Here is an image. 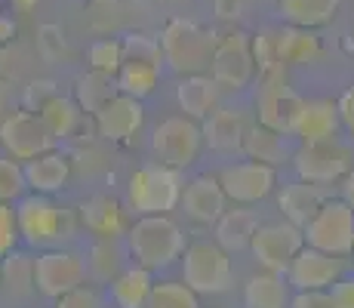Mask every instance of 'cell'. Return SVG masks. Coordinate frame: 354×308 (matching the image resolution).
<instances>
[{
  "label": "cell",
  "mask_w": 354,
  "mask_h": 308,
  "mask_svg": "<svg viewBox=\"0 0 354 308\" xmlns=\"http://www.w3.org/2000/svg\"><path fill=\"white\" fill-rule=\"evenodd\" d=\"M127 253L148 271H167L185 253V231L173 216H139L127 228Z\"/></svg>",
  "instance_id": "obj_1"
},
{
  "label": "cell",
  "mask_w": 354,
  "mask_h": 308,
  "mask_svg": "<svg viewBox=\"0 0 354 308\" xmlns=\"http://www.w3.org/2000/svg\"><path fill=\"white\" fill-rule=\"evenodd\" d=\"M19 235L31 250H53L77 237V216L71 207L46 194H25L16 203Z\"/></svg>",
  "instance_id": "obj_2"
},
{
  "label": "cell",
  "mask_w": 354,
  "mask_h": 308,
  "mask_svg": "<svg viewBox=\"0 0 354 308\" xmlns=\"http://www.w3.org/2000/svg\"><path fill=\"white\" fill-rule=\"evenodd\" d=\"M185 194V182H182V170L163 167L151 161L142 163L127 185V201L139 216H169Z\"/></svg>",
  "instance_id": "obj_3"
},
{
  "label": "cell",
  "mask_w": 354,
  "mask_h": 308,
  "mask_svg": "<svg viewBox=\"0 0 354 308\" xmlns=\"http://www.w3.org/2000/svg\"><path fill=\"white\" fill-rule=\"evenodd\" d=\"M219 40L213 37L207 28H201L192 19H169L160 31V50L163 62L179 74H203V68H209Z\"/></svg>",
  "instance_id": "obj_4"
},
{
  "label": "cell",
  "mask_w": 354,
  "mask_h": 308,
  "mask_svg": "<svg viewBox=\"0 0 354 308\" xmlns=\"http://www.w3.org/2000/svg\"><path fill=\"white\" fill-rule=\"evenodd\" d=\"M302 108H305V99L287 87V80H283V65L259 71L256 114H259L262 127L274 129V133H281V136H296Z\"/></svg>",
  "instance_id": "obj_5"
},
{
  "label": "cell",
  "mask_w": 354,
  "mask_h": 308,
  "mask_svg": "<svg viewBox=\"0 0 354 308\" xmlns=\"http://www.w3.org/2000/svg\"><path fill=\"white\" fill-rule=\"evenodd\" d=\"M182 280L197 296H216L231 287V253L216 241H192L182 253Z\"/></svg>",
  "instance_id": "obj_6"
},
{
  "label": "cell",
  "mask_w": 354,
  "mask_h": 308,
  "mask_svg": "<svg viewBox=\"0 0 354 308\" xmlns=\"http://www.w3.org/2000/svg\"><path fill=\"white\" fill-rule=\"evenodd\" d=\"M305 246L324 250L330 256H351L354 250V210L342 197H326L324 207L302 228Z\"/></svg>",
  "instance_id": "obj_7"
},
{
  "label": "cell",
  "mask_w": 354,
  "mask_h": 308,
  "mask_svg": "<svg viewBox=\"0 0 354 308\" xmlns=\"http://www.w3.org/2000/svg\"><path fill=\"white\" fill-rule=\"evenodd\" d=\"M56 136L50 133L46 120L37 111L28 108H16V111L0 118V145H3L6 157L12 161H34V157L56 152Z\"/></svg>",
  "instance_id": "obj_8"
},
{
  "label": "cell",
  "mask_w": 354,
  "mask_h": 308,
  "mask_svg": "<svg viewBox=\"0 0 354 308\" xmlns=\"http://www.w3.org/2000/svg\"><path fill=\"white\" fill-rule=\"evenodd\" d=\"M203 148V129L201 120H192L185 114H173L163 118L151 133V154L163 167L185 170L197 161Z\"/></svg>",
  "instance_id": "obj_9"
},
{
  "label": "cell",
  "mask_w": 354,
  "mask_h": 308,
  "mask_svg": "<svg viewBox=\"0 0 354 308\" xmlns=\"http://www.w3.org/2000/svg\"><path fill=\"white\" fill-rule=\"evenodd\" d=\"M86 256L68 250V246H53L40 250L34 256V287L46 299H62L65 293L77 290L86 284Z\"/></svg>",
  "instance_id": "obj_10"
},
{
  "label": "cell",
  "mask_w": 354,
  "mask_h": 308,
  "mask_svg": "<svg viewBox=\"0 0 354 308\" xmlns=\"http://www.w3.org/2000/svg\"><path fill=\"white\" fill-rule=\"evenodd\" d=\"M209 78L216 80L219 87L225 90H247L256 78V53H253V40L247 34L234 31V34H225V37L216 44V53H213V62H209Z\"/></svg>",
  "instance_id": "obj_11"
},
{
  "label": "cell",
  "mask_w": 354,
  "mask_h": 308,
  "mask_svg": "<svg viewBox=\"0 0 354 308\" xmlns=\"http://www.w3.org/2000/svg\"><path fill=\"white\" fill-rule=\"evenodd\" d=\"M219 185L225 191V197L237 207H250V203H259L274 191L277 185V170L268 167V163L250 161V157H241V161L228 163V167L219 170Z\"/></svg>",
  "instance_id": "obj_12"
},
{
  "label": "cell",
  "mask_w": 354,
  "mask_h": 308,
  "mask_svg": "<svg viewBox=\"0 0 354 308\" xmlns=\"http://www.w3.org/2000/svg\"><path fill=\"white\" fill-rule=\"evenodd\" d=\"M305 246L302 228H296L292 222H268L259 225L250 253H253L256 265L262 271H274V275H287L290 262L299 256V250Z\"/></svg>",
  "instance_id": "obj_13"
},
{
  "label": "cell",
  "mask_w": 354,
  "mask_h": 308,
  "mask_svg": "<svg viewBox=\"0 0 354 308\" xmlns=\"http://www.w3.org/2000/svg\"><path fill=\"white\" fill-rule=\"evenodd\" d=\"M292 170L302 182H315L330 188L333 182L345 179L351 170V154L336 142H315V145H299L292 152Z\"/></svg>",
  "instance_id": "obj_14"
},
{
  "label": "cell",
  "mask_w": 354,
  "mask_h": 308,
  "mask_svg": "<svg viewBox=\"0 0 354 308\" xmlns=\"http://www.w3.org/2000/svg\"><path fill=\"white\" fill-rule=\"evenodd\" d=\"M345 275L342 256H330L315 246H302L287 269V284L296 293H326Z\"/></svg>",
  "instance_id": "obj_15"
},
{
  "label": "cell",
  "mask_w": 354,
  "mask_h": 308,
  "mask_svg": "<svg viewBox=\"0 0 354 308\" xmlns=\"http://www.w3.org/2000/svg\"><path fill=\"white\" fill-rule=\"evenodd\" d=\"M203 129V145L216 154H243V145H247L250 136V123L243 118L241 108H216L207 120H201Z\"/></svg>",
  "instance_id": "obj_16"
},
{
  "label": "cell",
  "mask_w": 354,
  "mask_h": 308,
  "mask_svg": "<svg viewBox=\"0 0 354 308\" xmlns=\"http://www.w3.org/2000/svg\"><path fill=\"white\" fill-rule=\"evenodd\" d=\"M93 120H96V129L102 139L114 142V145H124V142H129L142 129V123H145V108H142V102L133 99V96L118 93Z\"/></svg>",
  "instance_id": "obj_17"
},
{
  "label": "cell",
  "mask_w": 354,
  "mask_h": 308,
  "mask_svg": "<svg viewBox=\"0 0 354 308\" xmlns=\"http://www.w3.org/2000/svg\"><path fill=\"white\" fill-rule=\"evenodd\" d=\"M80 222L96 241H120L127 237V216L111 194H93L80 207Z\"/></svg>",
  "instance_id": "obj_18"
},
{
  "label": "cell",
  "mask_w": 354,
  "mask_h": 308,
  "mask_svg": "<svg viewBox=\"0 0 354 308\" xmlns=\"http://www.w3.org/2000/svg\"><path fill=\"white\" fill-rule=\"evenodd\" d=\"M182 207H185L188 219L201 225H216L222 219L228 207V197L222 191V185L216 176H197L185 185V194H182Z\"/></svg>",
  "instance_id": "obj_19"
},
{
  "label": "cell",
  "mask_w": 354,
  "mask_h": 308,
  "mask_svg": "<svg viewBox=\"0 0 354 308\" xmlns=\"http://www.w3.org/2000/svg\"><path fill=\"white\" fill-rule=\"evenodd\" d=\"M342 133V120H339V108L333 99H308L302 108V118L296 127V139L302 145H315V142H336Z\"/></svg>",
  "instance_id": "obj_20"
},
{
  "label": "cell",
  "mask_w": 354,
  "mask_h": 308,
  "mask_svg": "<svg viewBox=\"0 0 354 308\" xmlns=\"http://www.w3.org/2000/svg\"><path fill=\"white\" fill-rule=\"evenodd\" d=\"M71 179V161L62 152H46L25 163V182L31 194H59Z\"/></svg>",
  "instance_id": "obj_21"
},
{
  "label": "cell",
  "mask_w": 354,
  "mask_h": 308,
  "mask_svg": "<svg viewBox=\"0 0 354 308\" xmlns=\"http://www.w3.org/2000/svg\"><path fill=\"white\" fill-rule=\"evenodd\" d=\"M326 197H330V191H326L324 185L296 179V182L283 185L281 197H277V207H281V213L287 216V222H292L296 228H305L308 219L324 207Z\"/></svg>",
  "instance_id": "obj_22"
},
{
  "label": "cell",
  "mask_w": 354,
  "mask_h": 308,
  "mask_svg": "<svg viewBox=\"0 0 354 308\" xmlns=\"http://www.w3.org/2000/svg\"><path fill=\"white\" fill-rule=\"evenodd\" d=\"M151 290H154V271L142 269V265H129L105 287V296L108 305L114 308H148Z\"/></svg>",
  "instance_id": "obj_23"
},
{
  "label": "cell",
  "mask_w": 354,
  "mask_h": 308,
  "mask_svg": "<svg viewBox=\"0 0 354 308\" xmlns=\"http://www.w3.org/2000/svg\"><path fill=\"white\" fill-rule=\"evenodd\" d=\"M176 99H179V108L185 118L207 120L219 108V84L209 74H188L176 87Z\"/></svg>",
  "instance_id": "obj_24"
},
{
  "label": "cell",
  "mask_w": 354,
  "mask_h": 308,
  "mask_svg": "<svg viewBox=\"0 0 354 308\" xmlns=\"http://www.w3.org/2000/svg\"><path fill=\"white\" fill-rule=\"evenodd\" d=\"M339 3L342 0H277V12L281 19L292 28H321V25H330L339 12Z\"/></svg>",
  "instance_id": "obj_25"
},
{
  "label": "cell",
  "mask_w": 354,
  "mask_h": 308,
  "mask_svg": "<svg viewBox=\"0 0 354 308\" xmlns=\"http://www.w3.org/2000/svg\"><path fill=\"white\" fill-rule=\"evenodd\" d=\"M259 216L253 210H225L222 219L216 222V244L225 246L228 253H241V250H250V244H253L256 231H259Z\"/></svg>",
  "instance_id": "obj_26"
},
{
  "label": "cell",
  "mask_w": 354,
  "mask_h": 308,
  "mask_svg": "<svg viewBox=\"0 0 354 308\" xmlns=\"http://www.w3.org/2000/svg\"><path fill=\"white\" fill-rule=\"evenodd\" d=\"M243 154H247L250 161L268 163V167L277 170L283 161H292V154H290V136H281V133H274V129L256 123V127H250Z\"/></svg>",
  "instance_id": "obj_27"
},
{
  "label": "cell",
  "mask_w": 354,
  "mask_h": 308,
  "mask_svg": "<svg viewBox=\"0 0 354 308\" xmlns=\"http://www.w3.org/2000/svg\"><path fill=\"white\" fill-rule=\"evenodd\" d=\"M287 280L274 271H259L243 284V305L247 308H290Z\"/></svg>",
  "instance_id": "obj_28"
},
{
  "label": "cell",
  "mask_w": 354,
  "mask_h": 308,
  "mask_svg": "<svg viewBox=\"0 0 354 308\" xmlns=\"http://www.w3.org/2000/svg\"><path fill=\"white\" fill-rule=\"evenodd\" d=\"M118 93H120L118 90V78L102 74V71H90V74H84V78H77V87H74V102L80 105V111H84V114H93V118H96V114Z\"/></svg>",
  "instance_id": "obj_29"
},
{
  "label": "cell",
  "mask_w": 354,
  "mask_h": 308,
  "mask_svg": "<svg viewBox=\"0 0 354 308\" xmlns=\"http://www.w3.org/2000/svg\"><path fill=\"white\" fill-rule=\"evenodd\" d=\"M274 53L281 65H299V62H311L321 56V40L308 28H283L274 34Z\"/></svg>",
  "instance_id": "obj_30"
},
{
  "label": "cell",
  "mask_w": 354,
  "mask_h": 308,
  "mask_svg": "<svg viewBox=\"0 0 354 308\" xmlns=\"http://www.w3.org/2000/svg\"><path fill=\"white\" fill-rule=\"evenodd\" d=\"M40 118L46 120L50 133L62 142V139H71V136L77 133L80 120H84V111H80V105L74 102V96L59 93V96H53L44 108H40Z\"/></svg>",
  "instance_id": "obj_31"
},
{
  "label": "cell",
  "mask_w": 354,
  "mask_h": 308,
  "mask_svg": "<svg viewBox=\"0 0 354 308\" xmlns=\"http://www.w3.org/2000/svg\"><path fill=\"white\" fill-rule=\"evenodd\" d=\"M124 256H129L127 244L120 246L118 241H96L90 246V253H86V271H90L93 280L108 287L124 271Z\"/></svg>",
  "instance_id": "obj_32"
},
{
  "label": "cell",
  "mask_w": 354,
  "mask_h": 308,
  "mask_svg": "<svg viewBox=\"0 0 354 308\" xmlns=\"http://www.w3.org/2000/svg\"><path fill=\"white\" fill-rule=\"evenodd\" d=\"M163 65H148V62H124V68L118 71V90L133 99H148L158 90Z\"/></svg>",
  "instance_id": "obj_33"
},
{
  "label": "cell",
  "mask_w": 354,
  "mask_h": 308,
  "mask_svg": "<svg viewBox=\"0 0 354 308\" xmlns=\"http://www.w3.org/2000/svg\"><path fill=\"white\" fill-rule=\"evenodd\" d=\"M0 284L10 290V296H31L34 287V259L25 253H10L3 256V278Z\"/></svg>",
  "instance_id": "obj_34"
},
{
  "label": "cell",
  "mask_w": 354,
  "mask_h": 308,
  "mask_svg": "<svg viewBox=\"0 0 354 308\" xmlns=\"http://www.w3.org/2000/svg\"><path fill=\"white\" fill-rule=\"evenodd\" d=\"M148 308H201V299L185 280H154Z\"/></svg>",
  "instance_id": "obj_35"
},
{
  "label": "cell",
  "mask_w": 354,
  "mask_h": 308,
  "mask_svg": "<svg viewBox=\"0 0 354 308\" xmlns=\"http://www.w3.org/2000/svg\"><path fill=\"white\" fill-rule=\"evenodd\" d=\"M90 68L118 78V71L124 68V40H118V37L96 40V44L90 46Z\"/></svg>",
  "instance_id": "obj_36"
},
{
  "label": "cell",
  "mask_w": 354,
  "mask_h": 308,
  "mask_svg": "<svg viewBox=\"0 0 354 308\" xmlns=\"http://www.w3.org/2000/svg\"><path fill=\"white\" fill-rule=\"evenodd\" d=\"M28 191L25 167L12 157H0V203H19Z\"/></svg>",
  "instance_id": "obj_37"
},
{
  "label": "cell",
  "mask_w": 354,
  "mask_h": 308,
  "mask_svg": "<svg viewBox=\"0 0 354 308\" xmlns=\"http://www.w3.org/2000/svg\"><path fill=\"white\" fill-rule=\"evenodd\" d=\"M124 62H148V65H163V50L158 37L148 34H127L124 37Z\"/></svg>",
  "instance_id": "obj_38"
},
{
  "label": "cell",
  "mask_w": 354,
  "mask_h": 308,
  "mask_svg": "<svg viewBox=\"0 0 354 308\" xmlns=\"http://www.w3.org/2000/svg\"><path fill=\"white\" fill-rule=\"evenodd\" d=\"M19 241V213H16V203H0V259L16 253Z\"/></svg>",
  "instance_id": "obj_39"
},
{
  "label": "cell",
  "mask_w": 354,
  "mask_h": 308,
  "mask_svg": "<svg viewBox=\"0 0 354 308\" xmlns=\"http://www.w3.org/2000/svg\"><path fill=\"white\" fill-rule=\"evenodd\" d=\"M56 308H108V296L99 287L84 284V287H77V290L65 293L62 299H56Z\"/></svg>",
  "instance_id": "obj_40"
},
{
  "label": "cell",
  "mask_w": 354,
  "mask_h": 308,
  "mask_svg": "<svg viewBox=\"0 0 354 308\" xmlns=\"http://www.w3.org/2000/svg\"><path fill=\"white\" fill-rule=\"evenodd\" d=\"M53 96H59V93H56V87H53L50 80H34V84L28 87V93H25V105H28V111L40 114V108H44Z\"/></svg>",
  "instance_id": "obj_41"
},
{
  "label": "cell",
  "mask_w": 354,
  "mask_h": 308,
  "mask_svg": "<svg viewBox=\"0 0 354 308\" xmlns=\"http://www.w3.org/2000/svg\"><path fill=\"white\" fill-rule=\"evenodd\" d=\"M326 293L333 299V308H354V271L351 275H342Z\"/></svg>",
  "instance_id": "obj_42"
},
{
  "label": "cell",
  "mask_w": 354,
  "mask_h": 308,
  "mask_svg": "<svg viewBox=\"0 0 354 308\" xmlns=\"http://www.w3.org/2000/svg\"><path fill=\"white\" fill-rule=\"evenodd\" d=\"M40 50H44V56H62V50H65L62 28H56V25H44V28H40Z\"/></svg>",
  "instance_id": "obj_43"
},
{
  "label": "cell",
  "mask_w": 354,
  "mask_h": 308,
  "mask_svg": "<svg viewBox=\"0 0 354 308\" xmlns=\"http://www.w3.org/2000/svg\"><path fill=\"white\" fill-rule=\"evenodd\" d=\"M336 108H339V120H342V129L354 139V84H351L342 96H339Z\"/></svg>",
  "instance_id": "obj_44"
},
{
  "label": "cell",
  "mask_w": 354,
  "mask_h": 308,
  "mask_svg": "<svg viewBox=\"0 0 354 308\" xmlns=\"http://www.w3.org/2000/svg\"><path fill=\"white\" fill-rule=\"evenodd\" d=\"M290 308H333L330 293H296L290 299Z\"/></svg>",
  "instance_id": "obj_45"
},
{
  "label": "cell",
  "mask_w": 354,
  "mask_h": 308,
  "mask_svg": "<svg viewBox=\"0 0 354 308\" xmlns=\"http://www.w3.org/2000/svg\"><path fill=\"white\" fill-rule=\"evenodd\" d=\"M243 10H247V0H216V16L228 19V22L241 19Z\"/></svg>",
  "instance_id": "obj_46"
},
{
  "label": "cell",
  "mask_w": 354,
  "mask_h": 308,
  "mask_svg": "<svg viewBox=\"0 0 354 308\" xmlns=\"http://www.w3.org/2000/svg\"><path fill=\"white\" fill-rule=\"evenodd\" d=\"M12 37H16V22H12V16H0V46L10 44Z\"/></svg>",
  "instance_id": "obj_47"
},
{
  "label": "cell",
  "mask_w": 354,
  "mask_h": 308,
  "mask_svg": "<svg viewBox=\"0 0 354 308\" xmlns=\"http://www.w3.org/2000/svg\"><path fill=\"white\" fill-rule=\"evenodd\" d=\"M342 201L351 203V210H354V167L348 170V176L342 179Z\"/></svg>",
  "instance_id": "obj_48"
},
{
  "label": "cell",
  "mask_w": 354,
  "mask_h": 308,
  "mask_svg": "<svg viewBox=\"0 0 354 308\" xmlns=\"http://www.w3.org/2000/svg\"><path fill=\"white\" fill-rule=\"evenodd\" d=\"M6 105H10V84H6V80L0 78V118H3Z\"/></svg>",
  "instance_id": "obj_49"
},
{
  "label": "cell",
  "mask_w": 354,
  "mask_h": 308,
  "mask_svg": "<svg viewBox=\"0 0 354 308\" xmlns=\"http://www.w3.org/2000/svg\"><path fill=\"white\" fill-rule=\"evenodd\" d=\"M10 3L16 12H31L34 6H37V0H10Z\"/></svg>",
  "instance_id": "obj_50"
},
{
  "label": "cell",
  "mask_w": 354,
  "mask_h": 308,
  "mask_svg": "<svg viewBox=\"0 0 354 308\" xmlns=\"http://www.w3.org/2000/svg\"><path fill=\"white\" fill-rule=\"evenodd\" d=\"M163 3H185V0H163Z\"/></svg>",
  "instance_id": "obj_51"
},
{
  "label": "cell",
  "mask_w": 354,
  "mask_h": 308,
  "mask_svg": "<svg viewBox=\"0 0 354 308\" xmlns=\"http://www.w3.org/2000/svg\"><path fill=\"white\" fill-rule=\"evenodd\" d=\"M0 278H3V259H0Z\"/></svg>",
  "instance_id": "obj_52"
},
{
  "label": "cell",
  "mask_w": 354,
  "mask_h": 308,
  "mask_svg": "<svg viewBox=\"0 0 354 308\" xmlns=\"http://www.w3.org/2000/svg\"><path fill=\"white\" fill-rule=\"evenodd\" d=\"M351 265H354V250H351Z\"/></svg>",
  "instance_id": "obj_53"
}]
</instances>
